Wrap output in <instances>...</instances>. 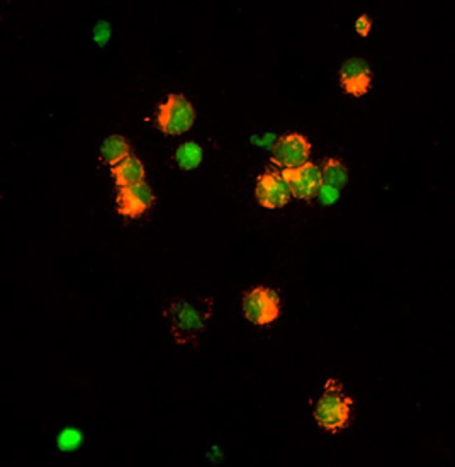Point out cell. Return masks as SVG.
<instances>
[{
	"mask_svg": "<svg viewBox=\"0 0 455 467\" xmlns=\"http://www.w3.org/2000/svg\"><path fill=\"white\" fill-rule=\"evenodd\" d=\"M351 401L343 392L341 385L330 379L315 412L316 419L324 428L330 431L342 428L349 419Z\"/></svg>",
	"mask_w": 455,
	"mask_h": 467,
	"instance_id": "6da1fadb",
	"label": "cell"
},
{
	"mask_svg": "<svg viewBox=\"0 0 455 467\" xmlns=\"http://www.w3.org/2000/svg\"><path fill=\"white\" fill-rule=\"evenodd\" d=\"M195 113L192 104L181 94L170 93L158 107L157 122L166 134H180L192 125Z\"/></svg>",
	"mask_w": 455,
	"mask_h": 467,
	"instance_id": "7a4b0ae2",
	"label": "cell"
},
{
	"mask_svg": "<svg viewBox=\"0 0 455 467\" xmlns=\"http://www.w3.org/2000/svg\"><path fill=\"white\" fill-rule=\"evenodd\" d=\"M167 318L172 335L179 344L192 341L201 328L197 311L183 300L172 301L167 310Z\"/></svg>",
	"mask_w": 455,
	"mask_h": 467,
	"instance_id": "3957f363",
	"label": "cell"
},
{
	"mask_svg": "<svg viewBox=\"0 0 455 467\" xmlns=\"http://www.w3.org/2000/svg\"><path fill=\"white\" fill-rule=\"evenodd\" d=\"M281 175L290 193L297 199L307 200L314 197L322 184L321 172L311 162L294 168H285Z\"/></svg>",
	"mask_w": 455,
	"mask_h": 467,
	"instance_id": "277c9868",
	"label": "cell"
},
{
	"mask_svg": "<svg viewBox=\"0 0 455 467\" xmlns=\"http://www.w3.org/2000/svg\"><path fill=\"white\" fill-rule=\"evenodd\" d=\"M243 310L246 319L253 323H268L279 315V300L272 291L256 287L245 295Z\"/></svg>",
	"mask_w": 455,
	"mask_h": 467,
	"instance_id": "5b68a950",
	"label": "cell"
},
{
	"mask_svg": "<svg viewBox=\"0 0 455 467\" xmlns=\"http://www.w3.org/2000/svg\"><path fill=\"white\" fill-rule=\"evenodd\" d=\"M311 144L297 132L280 137L272 148V161L280 167L294 168L307 162Z\"/></svg>",
	"mask_w": 455,
	"mask_h": 467,
	"instance_id": "8992f818",
	"label": "cell"
},
{
	"mask_svg": "<svg viewBox=\"0 0 455 467\" xmlns=\"http://www.w3.org/2000/svg\"><path fill=\"white\" fill-rule=\"evenodd\" d=\"M258 203L267 209L284 207L290 200V192L281 175L277 172H266L258 178L255 189Z\"/></svg>",
	"mask_w": 455,
	"mask_h": 467,
	"instance_id": "52a82bcc",
	"label": "cell"
},
{
	"mask_svg": "<svg viewBox=\"0 0 455 467\" xmlns=\"http://www.w3.org/2000/svg\"><path fill=\"white\" fill-rule=\"evenodd\" d=\"M154 199L151 189L144 181L119 188L116 202L118 212L136 218L145 211Z\"/></svg>",
	"mask_w": 455,
	"mask_h": 467,
	"instance_id": "ba28073f",
	"label": "cell"
},
{
	"mask_svg": "<svg viewBox=\"0 0 455 467\" xmlns=\"http://www.w3.org/2000/svg\"><path fill=\"white\" fill-rule=\"evenodd\" d=\"M340 82L344 90L356 97L365 95L371 84V71L362 58L347 60L340 69Z\"/></svg>",
	"mask_w": 455,
	"mask_h": 467,
	"instance_id": "9c48e42d",
	"label": "cell"
},
{
	"mask_svg": "<svg viewBox=\"0 0 455 467\" xmlns=\"http://www.w3.org/2000/svg\"><path fill=\"white\" fill-rule=\"evenodd\" d=\"M115 183L119 188L143 181L145 170L141 162L129 156L111 169Z\"/></svg>",
	"mask_w": 455,
	"mask_h": 467,
	"instance_id": "30bf717a",
	"label": "cell"
},
{
	"mask_svg": "<svg viewBox=\"0 0 455 467\" xmlns=\"http://www.w3.org/2000/svg\"><path fill=\"white\" fill-rule=\"evenodd\" d=\"M101 152L106 163L115 165L129 157L130 146L123 137L113 134L104 140Z\"/></svg>",
	"mask_w": 455,
	"mask_h": 467,
	"instance_id": "8fae6325",
	"label": "cell"
},
{
	"mask_svg": "<svg viewBox=\"0 0 455 467\" xmlns=\"http://www.w3.org/2000/svg\"><path fill=\"white\" fill-rule=\"evenodd\" d=\"M202 149L194 141L181 144L176 151V160L182 169L191 170L199 166L202 160Z\"/></svg>",
	"mask_w": 455,
	"mask_h": 467,
	"instance_id": "7c38bea8",
	"label": "cell"
},
{
	"mask_svg": "<svg viewBox=\"0 0 455 467\" xmlns=\"http://www.w3.org/2000/svg\"><path fill=\"white\" fill-rule=\"evenodd\" d=\"M322 183L332 186L337 189L343 188L348 181L345 167L337 159H328L322 168Z\"/></svg>",
	"mask_w": 455,
	"mask_h": 467,
	"instance_id": "4fadbf2b",
	"label": "cell"
},
{
	"mask_svg": "<svg viewBox=\"0 0 455 467\" xmlns=\"http://www.w3.org/2000/svg\"><path fill=\"white\" fill-rule=\"evenodd\" d=\"M81 435L73 428H68L61 433L58 438V446L62 450H71L80 443Z\"/></svg>",
	"mask_w": 455,
	"mask_h": 467,
	"instance_id": "5bb4252c",
	"label": "cell"
},
{
	"mask_svg": "<svg viewBox=\"0 0 455 467\" xmlns=\"http://www.w3.org/2000/svg\"><path fill=\"white\" fill-rule=\"evenodd\" d=\"M111 34L110 24L104 20H99L93 29V39L100 47L108 42Z\"/></svg>",
	"mask_w": 455,
	"mask_h": 467,
	"instance_id": "9a60e30c",
	"label": "cell"
},
{
	"mask_svg": "<svg viewBox=\"0 0 455 467\" xmlns=\"http://www.w3.org/2000/svg\"><path fill=\"white\" fill-rule=\"evenodd\" d=\"M318 194L320 200L324 204H330L334 203L340 196V190L332 186L322 183Z\"/></svg>",
	"mask_w": 455,
	"mask_h": 467,
	"instance_id": "2e32d148",
	"label": "cell"
},
{
	"mask_svg": "<svg viewBox=\"0 0 455 467\" xmlns=\"http://www.w3.org/2000/svg\"><path fill=\"white\" fill-rule=\"evenodd\" d=\"M372 22L367 14H363L358 18L355 23L356 32L363 37H365L370 32Z\"/></svg>",
	"mask_w": 455,
	"mask_h": 467,
	"instance_id": "e0dca14e",
	"label": "cell"
}]
</instances>
